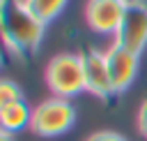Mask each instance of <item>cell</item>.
Returning a JSON list of instances; mask_svg holds the SVG:
<instances>
[{"instance_id": "10", "label": "cell", "mask_w": 147, "mask_h": 141, "mask_svg": "<svg viewBox=\"0 0 147 141\" xmlns=\"http://www.w3.org/2000/svg\"><path fill=\"white\" fill-rule=\"evenodd\" d=\"M23 99V90L18 83H14L11 79H2L0 81V104H11V102H21Z\"/></svg>"}, {"instance_id": "11", "label": "cell", "mask_w": 147, "mask_h": 141, "mask_svg": "<svg viewBox=\"0 0 147 141\" xmlns=\"http://www.w3.org/2000/svg\"><path fill=\"white\" fill-rule=\"evenodd\" d=\"M85 141H129V139H124V136H122V134H117V132L101 129V132H94V134H90Z\"/></svg>"}, {"instance_id": "6", "label": "cell", "mask_w": 147, "mask_h": 141, "mask_svg": "<svg viewBox=\"0 0 147 141\" xmlns=\"http://www.w3.org/2000/svg\"><path fill=\"white\" fill-rule=\"evenodd\" d=\"M140 53L113 42V46L106 49V62H108V72H110V79H113V88H115V95L124 92L136 74H138V65H140Z\"/></svg>"}, {"instance_id": "13", "label": "cell", "mask_w": 147, "mask_h": 141, "mask_svg": "<svg viewBox=\"0 0 147 141\" xmlns=\"http://www.w3.org/2000/svg\"><path fill=\"white\" fill-rule=\"evenodd\" d=\"M0 141H14V134L7 129H0Z\"/></svg>"}, {"instance_id": "4", "label": "cell", "mask_w": 147, "mask_h": 141, "mask_svg": "<svg viewBox=\"0 0 147 141\" xmlns=\"http://www.w3.org/2000/svg\"><path fill=\"white\" fill-rule=\"evenodd\" d=\"M115 42L140 53L147 46V5L140 0H129L119 28L115 32Z\"/></svg>"}, {"instance_id": "5", "label": "cell", "mask_w": 147, "mask_h": 141, "mask_svg": "<svg viewBox=\"0 0 147 141\" xmlns=\"http://www.w3.org/2000/svg\"><path fill=\"white\" fill-rule=\"evenodd\" d=\"M80 62H83L85 90L87 92H92L94 97H101V99H108L110 95H115L113 79H110V72H108V62H106V51L85 49L80 53Z\"/></svg>"}, {"instance_id": "12", "label": "cell", "mask_w": 147, "mask_h": 141, "mask_svg": "<svg viewBox=\"0 0 147 141\" xmlns=\"http://www.w3.org/2000/svg\"><path fill=\"white\" fill-rule=\"evenodd\" d=\"M138 129H140V134L147 139V99L140 104V109H138Z\"/></svg>"}, {"instance_id": "2", "label": "cell", "mask_w": 147, "mask_h": 141, "mask_svg": "<svg viewBox=\"0 0 147 141\" xmlns=\"http://www.w3.org/2000/svg\"><path fill=\"white\" fill-rule=\"evenodd\" d=\"M46 86L55 97H74L85 90V74L80 53H60L48 60L44 72Z\"/></svg>"}, {"instance_id": "8", "label": "cell", "mask_w": 147, "mask_h": 141, "mask_svg": "<svg viewBox=\"0 0 147 141\" xmlns=\"http://www.w3.org/2000/svg\"><path fill=\"white\" fill-rule=\"evenodd\" d=\"M32 123V109L25 104V99L21 102H11V104H0V127L16 134L25 127H30Z\"/></svg>"}, {"instance_id": "1", "label": "cell", "mask_w": 147, "mask_h": 141, "mask_svg": "<svg viewBox=\"0 0 147 141\" xmlns=\"http://www.w3.org/2000/svg\"><path fill=\"white\" fill-rule=\"evenodd\" d=\"M0 30L5 46L16 55H32L44 37L46 23L25 0H0Z\"/></svg>"}, {"instance_id": "7", "label": "cell", "mask_w": 147, "mask_h": 141, "mask_svg": "<svg viewBox=\"0 0 147 141\" xmlns=\"http://www.w3.org/2000/svg\"><path fill=\"white\" fill-rule=\"evenodd\" d=\"M126 5H129V0H87V5H85L87 25L99 35L115 37Z\"/></svg>"}, {"instance_id": "9", "label": "cell", "mask_w": 147, "mask_h": 141, "mask_svg": "<svg viewBox=\"0 0 147 141\" xmlns=\"http://www.w3.org/2000/svg\"><path fill=\"white\" fill-rule=\"evenodd\" d=\"M69 0H25V5L37 14V18H41L44 23H51L55 16L62 14V9L67 7Z\"/></svg>"}, {"instance_id": "3", "label": "cell", "mask_w": 147, "mask_h": 141, "mask_svg": "<svg viewBox=\"0 0 147 141\" xmlns=\"http://www.w3.org/2000/svg\"><path fill=\"white\" fill-rule=\"evenodd\" d=\"M76 123V109L71 106V102L67 97H48L44 102H39L32 109V123L30 129L39 136H60L64 132H69Z\"/></svg>"}]
</instances>
